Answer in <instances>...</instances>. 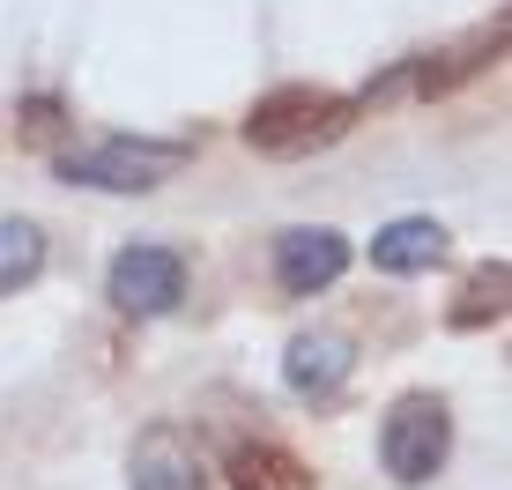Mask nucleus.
Listing matches in <instances>:
<instances>
[{
    "instance_id": "1",
    "label": "nucleus",
    "mask_w": 512,
    "mask_h": 490,
    "mask_svg": "<svg viewBox=\"0 0 512 490\" xmlns=\"http://www.w3.org/2000/svg\"><path fill=\"white\" fill-rule=\"evenodd\" d=\"M357 104L349 97H327V90H268L245 112V142L268 149V156H297V149H320L349 127Z\"/></svg>"
},
{
    "instance_id": "2",
    "label": "nucleus",
    "mask_w": 512,
    "mask_h": 490,
    "mask_svg": "<svg viewBox=\"0 0 512 490\" xmlns=\"http://www.w3.org/2000/svg\"><path fill=\"white\" fill-rule=\"evenodd\" d=\"M446 446H453V416H446L438 394H401L394 409H386V424H379V461L401 490L431 483L438 468H446Z\"/></svg>"
},
{
    "instance_id": "3",
    "label": "nucleus",
    "mask_w": 512,
    "mask_h": 490,
    "mask_svg": "<svg viewBox=\"0 0 512 490\" xmlns=\"http://www.w3.org/2000/svg\"><path fill=\"white\" fill-rule=\"evenodd\" d=\"M186 156H193V142H97V149L67 156V179L104 186V194H149V186H164Z\"/></svg>"
},
{
    "instance_id": "4",
    "label": "nucleus",
    "mask_w": 512,
    "mask_h": 490,
    "mask_svg": "<svg viewBox=\"0 0 512 490\" xmlns=\"http://www.w3.org/2000/svg\"><path fill=\"white\" fill-rule=\"evenodd\" d=\"M186 297V260L171 245H127L112 260V305L134 312V320H156Z\"/></svg>"
},
{
    "instance_id": "5",
    "label": "nucleus",
    "mask_w": 512,
    "mask_h": 490,
    "mask_svg": "<svg viewBox=\"0 0 512 490\" xmlns=\"http://www.w3.org/2000/svg\"><path fill=\"white\" fill-rule=\"evenodd\" d=\"M342 268H349V238L327 231V223H312V231H282V238H275V283L290 290V297H312V290L342 283Z\"/></svg>"
},
{
    "instance_id": "6",
    "label": "nucleus",
    "mask_w": 512,
    "mask_h": 490,
    "mask_svg": "<svg viewBox=\"0 0 512 490\" xmlns=\"http://www.w3.org/2000/svg\"><path fill=\"white\" fill-rule=\"evenodd\" d=\"M127 490H208L201 476V453H193L186 431L171 424H149L134 439V461H127Z\"/></svg>"
},
{
    "instance_id": "7",
    "label": "nucleus",
    "mask_w": 512,
    "mask_h": 490,
    "mask_svg": "<svg viewBox=\"0 0 512 490\" xmlns=\"http://www.w3.org/2000/svg\"><path fill=\"white\" fill-rule=\"evenodd\" d=\"M349 364H357V357H349V342L320 327V335H297V342H290V364H282V379H290L305 401H327V394L349 379Z\"/></svg>"
},
{
    "instance_id": "8",
    "label": "nucleus",
    "mask_w": 512,
    "mask_h": 490,
    "mask_svg": "<svg viewBox=\"0 0 512 490\" xmlns=\"http://www.w3.org/2000/svg\"><path fill=\"white\" fill-rule=\"evenodd\" d=\"M438 253H446V231H438L431 216H401L372 238V268H386V275H416V268H431Z\"/></svg>"
},
{
    "instance_id": "9",
    "label": "nucleus",
    "mask_w": 512,
    "mask_h": 490,
    "mask_svg": "<svg viewBox=\"0 0 512 490\" xmlns=\"http://www.w3.org/2000/svg\"><path fill=\"white\" fill-rule=\"evenodd\" d=\"M231 476H238V490H320L290 446H238Z\"/></svg>"
},
{
    "instance_id": "10",
    "label": "nucleus",
    "mask_w": 512,
    "mask_h": 490,
    "mask_svg": "<svg viewBox=\"0 0 512 490\" xmlns=\"http://www.w3.org/2000/svg\"><path fill=\"white\" fill-rule=\"evenodd\" d=\"M38 268H45V231L38 223H0V297L8 290H23V283H38Z\"/></svg>"
},
{
    "instance_id": "11",
    "label": "nucleus",
    "mask_w": 512,
    "mask_h": 490,
    "mask_svg": "<svg viewBox=\"0 0 512 490\" xmlns=\"http://www.w3.org/2000/svg\"><path fill=\"white\" fill-rule=\"evenodd\" d=\"M505 283H512L505 260L475 268V275H468V290H461V305H453V327H483V320H498V312H505Z\"/></svg>"
}]
</instances>
